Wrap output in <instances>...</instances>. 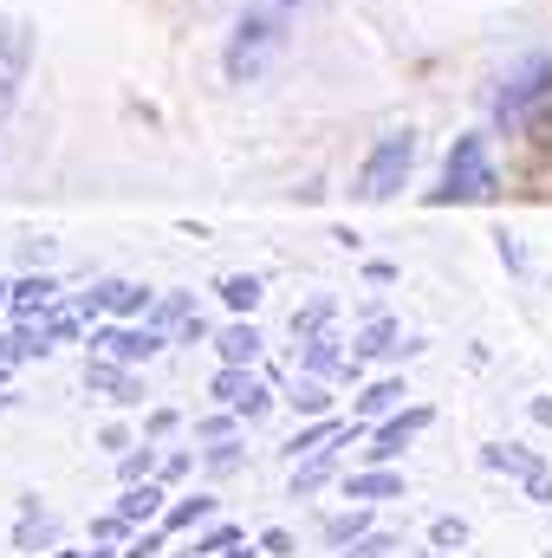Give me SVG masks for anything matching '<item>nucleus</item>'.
<instances>
[{"mask_svg": "<svg viewBox=\"0 0 552 558\" xmlns=\"http://www.w3.org/2000/svg\"><path fill=\"white\" fill-rule=\"evenodd\" d=\"M189 468H195V454H169V461L156 468V481H163V487H176V481H189Z\"/></svg>", "mask_w": 552, "mask_h": 558, "instance_id": "7c9ffc66", "label": "nucleus"}, {"mask_svg": "<svg viewBox=\"0 0 552 558\" xmlns=\"http://www.w3.org/2000/svg\"><path fill=\"white\" fill-rule=\"evenodd\" d=\"M481 468H494V474H514L520 487H527L533 474H547V461H540V454H527V448H514V441H488V448H481Z\"/></svg>", "mask_w": 552, "mask_h": 558, "instance_id": "9b49d317", "label": "nucleus"}, {"mask_svg": "<svg viewBox=\"0 0 552 558\" xmlns=\"http://www.w3.org/2000/svg\"><path fill=\"white\" fill-rule=\"evenodd\" d=\"M391 553H397V539H391V533H364L345 558H391Z\"/></svg>", "mask_w": 552, "mask_h": 558, "instance_id": "c85d7f7f", "label": "nucleus"}, {"mask_svg": "<svg viewBox=\"0 0 552 558\" xmlns=\"http://www.w3.org/2000/svg\"><path fill=\"white\" fill-rule=\"evenodd\" d=\"M540 124H547V137H552V105H547V118H540Z\"/></svg>", "mask_w": 552, "mask_h": 558, "instance_id": "58836bf2", "label": "nucleus"}, {"mask_svg": "<svg viewBox=\"0 0 552 558\" xmlns=\"http://www.w3.org/2000/svg\"><path fill=\"white\" fill-rule=\"evenodd\" d=\"M85 384H92V390H105V397H111V403H124V410L143 403V384L131 377V364H118V357H92V364H85Z\"/></svg>", "mask_w": 552, "mask_h": 558, "instance_id": "9d476101", "label": "nucleus"}, {"mask_svg": "<svg viewBox=\"0 0 552 558\" xmlns=\"http://www.w3.org/2000/svg\"><path fill=\"white\" fill-rule=\"evenodd\" d=\"M79 305H85V312H111V318H149V305H156V299H149V286H137V279H105V286H98V292H85V299H79Z\"/></svg>", "mask_w": 552, "mask_h": 558, "instance_id": "6e6552de", "label": "nucleus"}, {"mask_svg": "<svg viewBox=\"0 0 552 558\" xmlns=\"http://www.w3.org/2000/svg\"><path fill=\"white\" fill-rule=\"evenodd\" d=\"M416 558H455V553H416Z\"/></svg>", "mask_w": 552, "mask_h": 558, "instance_id": "ea45409f", "label": "nucleus"}, {"mask_svg": "<svg viewBox=\"0 0 552 558\" xmlns=\"http://www.w3.org/2000/svg\"><path fill=\"white\" fill-rule=\"evenodd\" d=\"M241 539H248L241 526H228V520H215V526H202V533H195V546H189L182 558H221L228 546H241Z\"/></svg>", "mask_w": 552, "mask_h": 558, "instance_id": "aec40b11", "label": "nucleus"}, {"mask_svg": "<svg viewBox=\"0 0 552 558\" xmlns=\"http://www.w3.org/2000/svg\"><path fill=\"white\" fill-rule=\"evenodd\" d=\"M215 513H221V500L189 494V500H169V513H163L156 526H163V533H195V526H215Z\"/></svg>", "mask_w": 552, "mask_h": 558, "instance_id": "ddd939ff", "label": "nucleus"}, {"mask_svg": "<svg viewBox=\"0 0 552 558\" xmlns=\"http://www.w3.org/2000/svg\"><path fill=\"white\" fill-rule=\"evenodd\" d=\"M404 397H410V390H404L397 377H384V384H371V390L358 397V422H371V416H391V410H404Z\"/></svg>", "mask_w": 552, "mask_h": 558, "instance_id": "f3484780", "label": "nucleus"}, {"mask_svg": "<svg viewBox=\"0 0 552 558\" xmlns=\"http://www.w3.org/2000/svg\"><path fill=\"white\" fill-rule=\"evenodd\" d=\"M261 553L267 558H292V533H286V526H267V533H261Z\"/></svg>", "mask_w": 552, "mask_h": 558, "instance_id": "2f4dec72", "label": "nucleus"}, {"mask_svg": "<svg viewBox=\"0 0 552 558\" xmlns=\"http://www.w3.org/2000/svg\"><path fill=\"white\" fill-rule=\"evenodd\" d=\"M92 344H98V357H118V364H143V357H156L169 338L156 331V325H105V331H92Z\"/></svg>", "mask_w": 552, "mask_h": 558, "instance_id": "39448f33", "label": "nucleus"}, {"mask_svg": "<svg viewBox=\"0 0 552 558\" xmlns=\"http://www.w3.org/2000/svg\"><path fill=\"white\" fill-rule=\"evenodd\" d=\"M533 105H552V52H527V59L501 78V92H494V118H501L507 131H520V124L533 118Z\"/></svg>", "mask_w": 552, "mask_h": 558, "instance_id": "7ed1b4c3", "label": "nucleus"}, {"mask_svg": "<svg viewBox=\"0 0 552 558\" xmlns=\"http://www.w3.org/2000/svg\"><path fill=\"white\" fill-rule=\"evenodd\" d=\"M7 305H13V286H0V312H7Z\"/></svg>", "mask_w": 552, "mask_h": 558, "instance_id": "e433bc0d", "label": "nucleus"}, {"mask_svg": "<svg viewBox=\"0 0 552 558\" xmlns=\"http://www.w3.org/2000/svg\"><path fill=\"white\" fill-rule=\"evenodd\" d=\"M292 26H299V0H248L235 20V39H228V78L235 85L267 78L274 59L292 46Z\"/></svg>", "mask_w": 552, "mask_h": 558, "instance_id": "f257e3e1", "label": "nucleus"}, {"mask_svg": "<svg viewBox=\"0 0 552 558\" xmlns=\"http://www.w3.org/2000/svg\"><path fill=\"white\" fill-rule=\"evenodd\" d=\"M292 410H299V416H332V397H325V384H319V377H299V390H292Z\"/></svg>", "mask_w": 552, "mask_h": 558, "instance_id": "a878e982", "label": "nucleus"}, {"mask_svg": "<svg viewBox=\"0 0 552 558\" xmlns=\"http://www.w3.org/2000/svg\"><path fill=\"white\" fill-rule=\"evenodd\" d=\"M52 539H59L52 513H20V533H13V546H20V553H46Z\"/></svg>", "mask_w": 552, "mask_h": 558, "instance_id": "412c9836", "label": "nucleus"}, {"mask_svg": "<svg viewBox=\"0 0 552 558\" xmlns=\"http://www.w3.org/2000/svg\"><path fill=\"white\" fill-rule=\"evenodd\" d=\"M98 441H105V448H111V454H124V448H131V435H124V428H118V422H111V428H105V435H98Z\"/></svg>", "mask_w": 552, "mask_h": 558, "instance_id": "f704fd0d", "label": "nucleus"}, {"mask_svg": "<svg viewBox=\"0 0 552 558\" xmlns=\"http://www.w3.org/2000/svg\"><path fill=\"white\" fill-rule=\"evenodd\" d=\"M397 338H404V331H397L391 318H377V325H371V331L358 338V351H351V364H358V357H410L416 344H397Z\"/></svg>", "mask_w": 552, "mask_h": 558, "instance_id": "dca6fc26", "label": "nucleus"}, {"mask_svg": "<svg viewBox=\"0 0 552 558\" xmlns=\"http://www.w3.org/2000/svg\"><path fill=\"white\" fill-rule=\"evenodd\" d=\"M163 539H169V533H163V526H143L137 539H131V546H124V558H156V553H163Z\"/></svg>", "mask_w": 552, "mask_h": 558, "instance_id": "c756f323", "label": "nucleus"}, {"mask_svg": "<svg viewBox=\"0 0 552 558\" xmlns=\"http://www.w3.org/2000/svg\"><path fill=\"white\" fill-rule=\"evenodd\" d=\"M429 546H435V553H461V546H468V520H461V513H435V520H429Z\"/></svg>", "mask_w": 552, "mask_h": 558, "instance_id": "5701e85b", "label": "nucleus"}, {"mask_svg": "<svg viewBox=\"0 0 552 558\" xmlns=\"http://www.w3.org/2000/svg\"><path fill=\"white\" fill-rule=\"evenodd\" d=\"M215 344H221V364H254L261 357V331L254 325H228Z\"/></svg>", "mask_w": 552, "mask_h": 558, "instance_id": "a211bd4d", "label": "nucleus"}, {"mask_svg": "<svg viewBox=\"0 0 552 558\" xmlns=\"http://www.w3.org/2000/svg\"><path fill=\"white\" fill-rule=\"evenodd\" d=\"M345 448V441H338ZM338 448H319V454H305V461H292V500H305V494H319L332 474H338Z\"/></svg>", "mask_w": 552, "mask_h": 558, "instance_id": "4468645a", "label": "nucleus"}, {"mask_svg": "<svg viewBox=\"0 0 552 558\" xmlns=\"http://www.w3.org/2000/svg\"><path fill=\"white\" fill-rule=\"evenodd\" d=\"M527 500H540V507H552V474H533V481H527Z\"/></svg>", "mask_w": 552, "mask_h": 558, "instance_id": "72a5a7b5", "label": "nucleus"}, {"mask_svg": "<svg viewBox=\"0 0 552 558\" xmlns=\"http://www.w3.org/2000/svg\"><path fill=\"white\" fill-rule=\"evenodd\" d=\"M92 539L118 546V539H131V520H124V513H105V520H92Z\"/></svg>", "mask_w": 552, "mask_h": 558, "instance_id": "cd10ccee", "label": "nucleus"}, {"mask_svg": "<svg viewBox=\"0 0 552 558\" xmlns=\"http://www.w3.org/2000/svg\"><path fill=\"white\" fill-rule=\"evenodd\" d=\"M501 189L494 175V156H488V137H455L448 149V169H442V189H429V202H488Z\"/></svg>", "mask_w": 552, "mask_h": 558, "instance_id": "f03ea898", "label": "nucleus"}, {"mask_svg": "<svg viewBox=\"0 0 552 558\" xmlns=\"http://www.w3.org/2000/svg\"><path fill=\"white\" fill-rule=\"evenodd\" d=\"M345 494L351 500H404V474L397 468H358V474H345Z\"/></svg>", "mask_w": 552, "mask_h": 558, "instance_id": "f8f14e48", "label": "nucleus"}, {"mask_svg": "<svg viewBox=\"0 0 552 558\" xmlns=\"http://www.w3.org/2000/svg\"><path fill=\"white\" fill-rule=\"evenodd\" d=\"M215 397H221L235 416H248V422L267 416V403H274V397H267V390L248 377V364H221V377H215Z\"/></svg>", "mask_w": 552, "mask_h": 558, "instance_id": "1a4fd4ad", "label": "nucleus"}, {"mask_svg": "<svg viewBox=\"0 0 552 558\" xmlns=\"http://www.w3.org/2000/svg\"><path fill=\"white\" fill-rule=\"evenodd\" d=\"M221 558H254V546H248V539H241V546H228V553Z\"/></svg>", "mask_w": 552, "mask_h": 558, "instance_id": "c9c22d12", "label": "nucleus"}, {"mask_svg": "<svg viewBox=\"0 0 552 558\" xmlns=\"http://www.w3.org/2000/svg\"><path fill=\"white\" fill-rule=\"evenodd\" d=\"M547 558H552V553H547Z\"/></svg>", "mask_w": 552, "mask_h": 558, "instance_id": "a19ab883", "label": "nucleus"}, {"mask_svg": "<svg viewBox=\"0 0 552 558\" xmlns=\"http://www.w3.org/2000/svg\"><path fill=\"white\" fill-rule=\"evenodd\" d=\"M221 299H228L235 312H254V305H261V279L254 274H228L221 279Z\"/></svg>", "mask_w": 552, "mask_h": 558, "instance_id": "393cba45", "label": "nucleus"}, {"mask_svg": "<svg viewBox=\"0 0 552 558\" xmlns=\"http://www.w3.org/2000/svg\"><path fill=\"white\" fill-rule=\"evenodd\" d=\"M364 533H371V513H364V500H358L351 513H332V520H325V546H358Z\"/></svg>", "mask_w": 552, "mask_h": 558, "instance_id": "6ab92c4d", "label": "nucleus"}, {"mask_svg": "<svg viewBox=\"0 0 552 558\" xmlns=\"http://www.w3.org/2000/svg\"><path fill=\"white\" fill-rule=\"evenodd\" d=\"M26 59H33V33H26V20H7V13H0V111L13 105V85L26 78Z\"/></svg>", "mask_w": 552, "mask_h": 558, "instance_id": "423d86ee", "label": "nucleus"}, {"mask_svg": "<svg viewBox=\"0 0 552 558\" xmlns=\"http://www.w3.org/2000/svg\"><path fill=\"white\" fill-rule=\"evenodd\" d=\"M52 292H59V279H20V286H13V312H20V318H33V312H46V305H52Z\"/></svg>", "mask_w": 552, "mask_h": 558, "instance_id": "4be33fe9", "label": "nucleus"}, {"mask_svg": "<svg viewBox=\"0 0 552 558\" xmlns=\"http://www.w3.org/2000/svg\"><path fill=\"white\" fill-rule=\"evenodd\" d=\"M118 513L131 520V526H156L169 507H163V487L156 481H137V487H124V500H118Z\"/></svg>", "mask_w": 552, "mask_h": 558, "instance_id": "2eb2a0df", "label": "nucleus"}, {"mask_svg": "<svg viewBox=\"0 0 552 558\" xmlns=\"http://www.w3.org/2000/svg\"><path fill=\"white\" fill-rule=\"evenodd\" d=\"M195 435H202V441H228V435H235V416H202Z\"/></svg>", "mask_w": 552, "mask_h": 558, "instance_id": "473e14b6", "label": "nucleus"}, {"mask_svg": "<svg viewBox=\"0 0 552 558\" xmlns=\"http://www.w3.org/2000/svg\"><path fill=\"white\" fill-rule=\"evenodd\" d=\"M202 468H208V474H235V468H241V441H235V435H228V441H215V448L202 454Z\"/></svg>", "mask_w": 552, "mask_h": 558, "instance_id": "bb28decb", "label": "nucleus"}, {"mask_svg": "<svg viewBox=\"0 0 552 558\" xmlns=\"http://www.w3.org/2000/svg\"><path fill=\"white\" fill-rule=\"evenodd\" d=\"M429 422H435V410H422V403H416V410H397L384 428H371V448H364V454H371V461H397Z\"/></svg>", "mask_w": 552, "mask_h": 558, "instance_id": "0eeeda50", "label": "nucleus"}, {"mask_svg": "<svg viewBox=\"0 0 552 558\" xmlns=\"http://www.w3.org/2000/svg\"><path fill=\"white\" fill-rule=\"evenodd\" d=\"M79 558H124V553H79Z\"/></svg>", "mask_w": 552, "mask_h": 558, "instance_id": "4c0bfd02", "label": "nucleus"}, {"mask_svg": "<svg viewBox=\"0 0 552 558\" xmlns=\"http://www.w3.org/2000/svg\"><path fill=\"white\" fill-rule=\"evenodd\" d=\"M156 468H163V461H156V448H124V454H118V481H124V487L156 481Z\"/></svg>", "mask_w": 552, "mask_h": 558, "instance_id": "b1692460", "label": "nucleus"}, {"mask_svg": "<svg viewBox=\"0 0 552 558\" xmlns=\"http://www.w3.org/2000/svg\"><path fill=\"white\" fill-rule=\"evenodd\" d=\"M416 169V131H391V137H377V149L364 156V169H358V202H391L404 182H410Z\"/></svg>", "mask_w": 552, "mask_h": 558, "instance_id": "20e7f679", "label": "nucleus"}]
</instances>
